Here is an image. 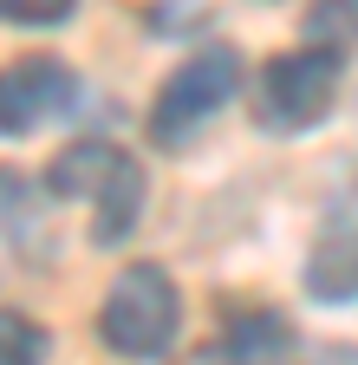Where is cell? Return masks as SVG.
Instances as JSON below:
<instances>
[{
	"mask_svg": "<svg viewBox=\"0 0 358 365\" xmlns=\"http://www.w3.org/2000/svg\"><path fill=\"white\" fill-rule=\"evenodd\" d=\"M46 190L65 196V202H85L92 209V242L98 248H117L144 215V163L130 157L124 144H105V137H78L65 144L46 170Z\"/></svg>",
	"mask_w": 358,
	"mask_h": 365,
	"instance_id": "6da1fadb",
	"label": "cell"
},
{
	"mask_svg": "<svg viewBox=\"0 0 358 365\" xmlns=\"http://www.w3.org/2000/svg\"><path fill=\"white\" fill-rule=\"evenodd\" d=\"M98 333L124 359H163L176 346V333H183V294H176V281L157 261L124 267L105 294V307H98Z\"/></svg>",
	"mask_w": 358,
	"mask_h": 365,
	"instance_id": "7a4b0ae2",
	"label": "cell"
},
{
	"mask_svg": "<svg viewBox=\"0 0 358 365\" xmlns=\"http://www.w3.org/2000/svg\"><path fill=\"white\" fill-rule=\"evenodd\" d=\"M339 72L345 53L332 46H293V53H274L254 78V124L260 130H306L320 124L339 98Z\"/></svg>",
	"mask_w": 358,
	"mask_h": 365,
	"instance_id": "3957f363",
	"label": "cell"
},
{
	"mask_svg": "<svg viewBox=\"0 0 358 365\" xmlns=\"http://www.w3.org/2000/svg\"><path fill=\"white\" fill-rule=\"evenodd\" d=\"M235 91H241V53L235 46H202V53L183 59L163 78V91L150 98V137L157 144H183V137L202 130Z\"/></svg>",
	"mask_w": 358,
	"mask_h": 365,
	"instance_id": "277c9868",
	"label": "cell"
},
{
	"mask_svg": "<svg viewBox=\"0 0 358 365\" xmlns=\"http://www.w3.org/2000/svg\"><path fill=\"white\" fill-rule=\"evenodd\" d=\"M85 85L65 59H20L0 72V137H26L53 118H72Z\"/></svg>",
	"mask_w": 358,
	"mask_h": 365,
	"instance_id": "5b68a950",
	"label": "cell"
},
{
	"mask_svg": "<svg viewBox=\"0 0 358 365\" xmlns=\"http://www.w3.org/2000/svg\"><path fill=\"white\" fill-rule=\"evenodd\" d=\"M287 352H293L287 319L274 307H254V313H235L228 319V333L202 352V365H280Z\"/></svg>",
	"mask_w": 358,
	"mask_h": 365,
	"instance_id": "8992f818",
	"label": "cell"
},
{
	"mask_svg": "<svg viewBox=\"0 0 358 365\" xmlns=\"http://www.w3.org/2000/svg\"><path fill=\"white\" fill-rule=\"evenodd\" d=\"M306 294L312 300H358V228L339 222L306 248Z\"/></svg>",
	"mask_w": 358,
	"mask_h": 365,
	"instance_id": "52a82bcc",
	"label": "cell"
},
{
	"mask_svg": "<svg viewBox=\"0 0 358 365\" xmlns=\"http://www.w3.org/2000/svg\"><path fill=\"white\" fill-rule=\"evenodd\" d=\"M46 359V333H39V319L0 307V365H39Z\"/></svg>",
	"mask_w": 358,
	"mask_h": 365,
	"instance_id": "ba28073f",
	"label": "cell"
},
{
	"mask_svg": "<svg viewBox=\"0 0 358 365\" xmlns=\"http://www.w3.org/2000/svg\"><path fill=\"white\" fill-rule=\"evenodd\" d=\"M78 0H0V20L7 26H65Z\"/></svg>",
	"mask_w": 358,
	"mask_h": 365,
	"instance_id": "9c48e42d",
	"label": "cell"
},
{
	"mask_svg": "<svg viewBox=\"0 0 358 365\" xmlns=\"http://www.w3.org/2000/svg\"><path fill=\"white\" fill-rule=\"evenodd\" d=\"M150 26H157V33H183V26H202V7H183V0H176L169 14H150Z\"/></svg>",
	"mask_w": 358,
	"mask_h": 365,
	"instance_id": "30bf717a",
	"label": "cell"
}]
</instances>
